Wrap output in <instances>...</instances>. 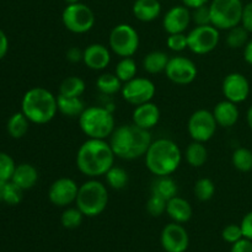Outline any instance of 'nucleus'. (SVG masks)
Masks as SVG:
<instances>
[{
	"label": "nucleus",
	"instance_id": "f257e3e1",
	"mask_svg": "<svg viewBox=\"0 0 252 252\" xmlns=\"http://www.w3.org/2000/svg\"><path fill=\"white\" fill-rule=\"evenodd\" d=\"M116 155L110 142L105 139L88 138L76 152V167L84 176L97 179L115 165Z\"/></svg>",
	"mask_w": 252,
	"mask_h": 252
},
{
	"label": "nucleus",
	"instance_id": "f03ea898",
	"mask_svg": "<svg viewBox=\"0 0 252 252\" xmlns=\"http://www.w3.org/2000/svg\"><path fill=\"white\" fill-rule=\"evenodd\" d=\"M150 130L143 129L134 123L116 127L110 137V145L116 158L135 160L143 158L152 144Z\"/></svg>",
	"mask_w": 252,
	"mask_h": 252
},
{
	"label": "nucleus",
	"instance_id": "7ed1b4c3",
	"mask_svg": "<svg viewBox=\"0 0 252 252\" xmlns=\"http://www.w3.org/2000/svg\"><path fill=\"white\" fill-rule=\"evenodd\" d=\"M147 169L159 176H171L182 162V152L177 143L167 138L153 140L144 155Z\"/></svg>",
	"mask_w": 252,
	"mask_h": 252
},
{
	"label": "nucleus",
	"instance_id": "20e7f679",
	"mask_svg": "<svg viewBox=\"0 0 252 252\" xmlns=\"http://www.w3.org/2000/svg\"><path fill=\"white\" fill-rule=\"evenodd\" d=\"M21 112L34 125H47L58 112L57 96L48 89L36 86L25 93L21 101Z\"/></svg>",
	"mask_w": 252,
	"mask_h": 252
},
{
	"label": "nucleus",
	"instance_id": "39448f33",
	"mask_svg": "<svg viewBox=\"0 0 252 252\" xmlns=\"http://www.w3.org/2000/svg\"><path fill=\"white\" fill-rule=\"evenodd\" d=\"M81 132L91 139H107L116 129V121L110 108L89 106L78 118Z\"/></svg>",
	"mask_w": 252,
	"mask_h": 252
},
{
	"label": "nucleus",
	"instance_id": "423d86ee",
	"mask_svg": "<svg viewBox=\"0 0 252 252\" xmlns=\"http://www.w3.org/2000/svg\"><path fill=\"white\" fill-rule=\"evenodd\" d=\"M76 208L84 217L94 218L105 212L108 204V191L106 185L96 179H90L79 186Z\"/></svg>",
	"mask_w": 252,
	"mask_h": 252
},
{
	"label": "nucleus",
	"instance_id": "0eeeda50",
	"mask_svg": "<svg viewBox=\"0 0 252 252\" xmlns=\"http://www.w3.org/2000/svg\"><path fill=\"white\" fill-rule=\"evenodd\" d=\"M212 25L228 31L241 24L244 4L241 0H212L209 2Z\"/></svg>",
	"mask_w": 252,
	"mask_h": 252
},
{
	"label": "nucleus",
	"instance_id": "6e6552de",
	"mask_svg": "<svg viewBox=\"0 0 252 252\" xmlns=\"http://www.w3.org/2000/svg\"><path fill=\"white\" fill-rule=\"evenodd\" d=\"M140 38L137 30L129 24H118L111 30L108 47L120 58L133 57L139 48Z\"/></svg>",
	"mask_w": 252,
	"mask_h": 252
},
{
	"label": "nucleus",
	"instance_id": "1a4fd4ad",
	"mask_svg": "<svg viewBox=\"0 0 252 252\" xmlns=\"http://www.w3.org/2000/svg\"><path fill=\"white\" fill-rule=\"evenodd\" d=\"M95 14L84 2L66 5L62 12V22L69 32L75 34L88 33L95 26Z\"/></svg>",
	"mask_w": 252,
	"mask_h": 252
},
{
	"label": "nucleus",
	"instance_id": "9d476101",
	"mask_svg": "<svg viewBox=\"0 0 252 252\" xmlns=\"http://www.w3.org/2000/svg\"><path fill=\"white\" fill-rule=\"evenodd\" d=\"M220 41V31L213 25L194 26L187 33L189 49L197 56H206L218 47Z\"/></svg>",
	"mask_w": 252,
	"mask_h": 252
},
{
	"label": "nucleus",
	"instance_id": "9b49d317",
	"mask_svg": "<svg viewBox=\"0 0 252 252\" xmlns=\"http://www.w3.org/2000/svg\"><path fill=\"white\" fill-rule=\"evenodd\" d=\"M217 121L214 118L213 112L208 110H197L189 116L187 122V132L192 140L201 143H207L216 135Z\"/></svg>",
	"mask_w": 252,
	"mask_h": 252
},
{
	"label": "nucleus",
	"instance_id": "f8f14e48",
	"mask_svg": "<svg viewBox=\"0 0 252 252\" xmlns=\"http://www.w3.org/2000/svg\"><path fill=\"white\" fill-rule=\"evenodd\" d=\"M123 100L129 105L139 106L150 102L157 94V86L150 79L143 76H135L132 80L123 84L122 90Z\"/></svg>",
	"mask_w": 252,
	"mask_h": 252
},
{
	"label": "nucleus",
	"instance_id": "ddd939ff",
	"mask_svg": "<svg viewBox=\"0 0 252 252\" xmlns=\"http://www.w3.org/2000/svg\"><path fill=\"white\" fill-rule=\"evenodd\" d=\"M165 75L175 85L186 86L193 83L198 75V69L192 59L184 56H175L169 59Z\"/></svg>",
	"mask_w": 252,
	"mask_h": 252
},
{
	"label": "nucleus",
	"instance_id": "4468645a",
	"mask_svg": "<svg viewBox=\"0 0 252 252\" xmlns=\"http://www.w3.org/2000/svg\"><path fill=\"white\" fill-rule=\"evenodd\" d=\"M79 186L70 177L57 179L48 189V199L53 206L65 208L76 201Z\"/></svg>",
	"mask_w": 252,
	"mask_h": 252
},
{
	"label": "nucleus",
	"instance_id": "2eb2a0df",
	"mask_svg": "<svg viewBox=\"0 0 252 252\" xmlns=\"http://www.w3.org/2000/svg\"><path fill=\"white\" fill-rule=\"evenodd\" d=\"M160 243L166 252H186L189 245V236L181 224L174 221L164 226Z\"/></svg>",
	"mask_w": 252,
	"mask_h": 252
},
{
	"label": "nucleus",
	"instance_id": "dca6fc26",
	"mask_svg": "<svg viewBox=\"0 0 252 252\" xmlns=\"http://www.w3.org/2000/svg\"><path fill=\"white\" fill-rule=\"evenodd\" d=\"M221 91L225 100L238 105L248 100L250 95V83L241 73H230L224 78Z\"/></svg>",
	"mask_w": 252,
	"mask_h": 252
},
{
	"label": "nucleus",
	"instance_id": "f3484780",
	"mask_svg": "<svg viewBox=\"0 0 252 252\" xmlns=\"http://www.w3.org/2000/svg\"><path fill=\"white\" fill-rule=\"evenodd\" d=\"M191 22V9L184 4L170 7L162 17V27L169 34L185 33Z\"/></svg>",
	"mask_w": 252,
	"mask_h": 252
},
{
	"label": "nucleus",
	"instance_id": "a211bd4d",
	"mask_svg": "<svg viewBox=\"0 0 252 252\" xmlns=\"http://www.w3.org/2000/svg\"><path fill=\"white\" fill-rule=\"evenodd\" d=\"M83 63L95 71L105 70L111 63V49L102 43H91L83 49Z\"/></svg>",
	"mask_w": 252,
	"mask_h": 252
},
{
	"label": "nucleus",
	"instance_id": "6ab92c4d",
	"mask_svg": "<svg viewBox=\"0 0 252 252\" xmlns=\"http://www.w3.org/2000/svg\"><path fill=\"white\" fill-rule=\"evenodd\" d=\"M160 117H161L160 108L152 101L143 103V105L135 106L132 113L133 123L138 126V127L147 130H150L154 127H157L160 121Z\"/></svg>",
	"mask_w": 252,
	"mask_h": 252
},
{
	"label": "nucleus",
	"instance_id": "aec40b11",
	"mask_svg": "<svg viewBox=\"0 0 252 252\" xmlns=\"http://www.w3.org/2000/svg\"><path fill=\"white\" fill-rule=\"evenodd\" d=\"M212 112L216 118L217 125L223 128H230L235 126L240 117L238 105L229 100H223L217 103Z\"/></svg>",
	"mask_w": 252,
	"mask_h": 252
},
{
	"label": "nucleus",
	"instance_id": "412c9836",
	"mask_svg": "<svg viewBox=\"0 0 252 252\" xmlns=\"http://www.w3.org/2000/svg\"><path fill=\"white\" fill-rule=\"evenodd\" d=\"M166 214L175 223L184 224L192 218L193 211L189 201L180 196H175L167 201Z\"/></svg>",
	"mask_w": 252,
	"mask_h": 252
},
{
	"label": "nucleus",
	"instance_id": "4be33fe9",
	"mask_svg": "<svg viewBox=\"0 0 252 252\" xmlns=\"http://www.w3.org/2000/svg\"><path fill=\"white\" fill-rule=\"evenodd\" d=\"M132 12L139 21L152 22L161 14V4L159 0H135L133 2Z\"/></svg>",
	"mask_w": 252,
	"mask_h": 252
},
{
	"label": "nucleus",
	"instance_id": "5701e85b",
	"mask_svg": "<svg viewBox=\"0 0 252 252\" xmlns=\"http://www.w3.org/2000/svg\"><path fill=\"white\" fill-rule=\"evenodd\" d=\"M38 177L39 175L36 167L31 164L24 162V164L16 165V169H15L14 175L11 177V181L15 185H17L20 189L26 191V189H31L32 187L36 186Z\"/></svg>",
	"mask_w": 252,
	"mask_h": 252
},
{
	"label": "nucleus",
	"instance_id": "b1692460",
	"mask_svg": "<svg viewBox=\"0 0 252 252\" xmlns=\"http://www.w3.org/2000/svg\"><path fill=\"white\" fill-rule=\"evenodd\" d=\"M169 54L164 51H152L143 58V69L148 74H160L165 71L169 63Z\"/></svg>",
	"mask_w": 252,
	"mask_h": 252
},
{
	"label": "nucleus",
	"instance_id": "393cba45",
	"mask_svg": "<svg viewBox=\"0 0 252 252\" xmlns=\"http://www.w3.org/2000/svg\"><path fill=\"white\" fill-rule=\"evenodd\" d=\"M58 112L69 118H79V116L85 110V103L81 97H68V96H57Z\"/></svg>",
	"mask_w": 252,
	"mask_h": 252
},
{
	"label": "nucleus",
	"instance_id": "a878e982",
	"mask_svg": "<svg viewBox=\"0 0 252 252\" xmlns=\"http://www.w3.org/2000/svg\"><path fill=\"white\" fill-rule=\"evenodd\" d=\"M185 158L189 166L192 167H202L207 162L208 159V150H207L204 143L192 140L186 148Z\"/></svg>",
	"mask_w": 252,
	"mask_h": 252
},
{
	"label": "nucleus",
	"instance_id": "bb28decb",
	"mask_svg": "<svg viewBox=\"0 0 252 252\" xmlns=\"http://www.w3.org/2000/svg\"><path fill=\"white\" fill-rule=\"evenodd\" d=\"M177 191H179V187L171 176H159L153 182L152 193L158 194L166 201L177 196Z\"/></svg>",
	"mask_w": 252,
	"mask_h": 252
},
{
	"label": "nucleus",
	"instance_id": "cd10ccee",
	"mask_svg": "<svg viewBox=\"0 0 252 252\" xmlns=\"http://www.w3.org/2000/svg\"><path fill=\"white\" fill-rule=\"evenodd\" d=\"M123 83L116 74L103 73L96 80V88L102 95L112 96L122 90Z\"/></svg>",
	"mask_w": 252,
	"mask_h": 252
},
{
	"label": "nucleus",
	"instance_id": "c85d7f7f",
	"mask_svg": "<svg viewBox=\"0 0 252 252\" xmlns=\"http://www.w3.org/2000/svg\"><path fill=\"white\" fill-rule=\"evenodd\" d=\"M85 90V81L76 75L68 76L59 85V95L68 96V97H81Z\"/></svg>",
	"mask_w": 252,
	"mask_h": 252
},
{
	"label": "nucleus",
	"instance_id": "c756f323",
	"mask_svg": "<svg viewBox=\"0 0 252 252\" xmlns=\"http://www.w3.org/2000/svg\"><path fill=\"white\" fill-rule=\"evenodd\" d=\"M30 123L31 122L29 121V118L21 111L14 113L7 121V133L14 139H20V138L25 137L26 133L29 132Z\"/></svg>",
	"mask_w": 252,
	"mask_h": 252
},
{
	"label": "nucleus",
	"instance_id": "7c9ffc66",
	"mask_svg": "<svg viewBox=\"0 0 252 252\" xmlns=\"http://www.w3.org/2000/svg\"><path fill=\"white\" fill-rule=\"evenodd\" d=\"M138 66L134 59L132 57H127V58H121L120 62L117 63L115 68V74L118 76L123 84L127 81L132 80L137 76Z\"/></svg>",
	"mask_w": 252,
	"mask_h": 252
},
{
	"label": "nucleus",
	"instance_id": "2f4dec72",
	"mask_svg": "<svg viewBox=\"0 0 252 252\" xmlns=\"http://www.w3.org/2000/svg\"><path fill=\"white\" fill-rule=\"evenodd\" d=\"M107 186L113 189H123L128 185L129 176H128L127 170L121 166L113 165L105 175Z\"/></svg>",
	"mask_w": 252,
	"mask_h": 252
},
{
	"label": "nucleus",
	"instance_id": "473e14b6",
	"mask_svg": "<svg viewBox=\"0 0 252 252\" xmlns=\"http://www.w3.org/2000/svg\"><path fill=\"white\" fill-rule=\"evenodd\" d=\"M249 33L250 32L243 26V25H238V26L233 27V29L228 30V34H226V46L231 49H239L246 46L249 42Z\"/></svg>",
	"mask_w": 252,
	"mask_h": 252
},
{
	"label": "nucleus",
	"instance_id": "72a5a7b5",
	"mask_svg": "<svg viewBox=\"0 0 252 252\" xmlns=\"http://www.w3.org/2000/svg\"><path fill=\"white\" fill-rule=\"evenodd\" d=\"M231 162L238 171L249 172L252 170V150L238 148L231 155Z\"/></svg>",
	"mask_w": 252,
	"mask_h": 252
},
{
	"label": "nucleus",
	"instance_id": "f704fd0d",
	"mask_svg": "<svg viewBox=\"0 0 252 252\" xmlns=\"http://www.w3.org/2000/svg\"><path fill=\"white\" fill-rule=\"evenodd\" d=\"M193 192L198 201H211L216 194V185L208 177H202V179L197 180L196 184H194Z\"/></svg>",
	"mask_w": 252,
	"mask_h": 252
},
{
	"label": "nucleus",
	"instance_id": "c9c22d12",
	"mask_svg": "<svg viewBox=\"0 0 252 252\" xmlns=\"http://www.w3.org/2000/svg\"><path fill=\"white\" fill-rule=\"evenodd\" d=\"M84 214L79 211L78 208H66L61 216V223L65 229L73 230V229L79 228L83 223Z\"/></svg>",
	"mask_w": 252,
	"mask_h": 252
},
{
	"label": "nucleus",
	"instance_id": "e433bc0d",
	"mask_svg": "<svg viewBox=\"0 0 252 252\" xmlns=\"http://www.w3.org/2000/svg\"><path fill=\"white\" fill-rule=\"evenodd\" d=\"M15 169H16V164H15L14 159L6 153L0 152V180L11 181Z\"/></svg>",
	"mask_w": 252,
	"mask_h": 252
},
{
	"label": "nucleus",
	"instance_id": "4c0bfd02",
	"mask_svg": "<svg viewBox=\"0 0 252 252\" xmlns=\"http://www.w3.org/2000/svg\"><path fill=\"white\" fill-rule=\"evenodd\" d=\"M167 201L158 194L152 193L147 202V211L152 217H160L166 212Z\"/></svg>",
	"mask_w": 252,
	"mask_h": 252
},
{
	"label": "nucleus",
	"instance_id": "58836bf2",
	"mask_svg": "<svg viewBox=\"0 0 252 252\" xmlns=\"http://www.w3.org/2000/svg\"><path fill=\"white\" fill-rule=\"evenodd\" d=\"M22 192H24V189H20L12 181H9L5 187L2 202H5L9 206H17L22 201Z\"/></svg>",
	"mask_w": 252,
	"mask_h": 252
},
{
	"label": "nucleus",
	"instance_id": "ea45409f",
	"mask_svg": "<svg viewBox=\"0 0 252 252\" xmlns=\"http://www.w3.org/2000/svg\"><path fill=\"white\" fill-rule=\"evenodd\" d=\"M191 19L194 26H206V25H212L211 19V9L208 5H202V6L196 7L191 10Z\"/></svg>",
	"mask_w": 252,
	"mask_h": 252
},
{
	"label": "nucleus",
	"instance_id": "a19ab883",
	"mask_svg": "<svg viewBox=\"0 0 252 252\" xmlns=\"http://www.w3.org/2000/svg\"><path fill=\"white\" fill-rule=\"evenodd\" d=\"M166 46L170 51L176 52H184L185 49H189V44H187V34L186 33H171L167 36L166 38Z\"/></svg>",
	"mask_w": 252,
	"mask_h": 252
},
{
	"label": "nucleus",
	"instance_id": "79ce46f5",
	"mask_svg": "<svg viewBox=\"0 0 252 252\" xmlns=\"http://www.w3.org/2000/svg\"><path fill=\"white\" fill-rule=\"evenodd\" d=\"M221 238L224 241L229 244H235L236 241H239L240 239L244 238L243 230H241L240 225H236V224H229L221 231Z\"/></svg>",
	"mask_w": 252,
	"mask_h": 252
},
{
	"label": "nucleus",
	"instance_id": "37998d69",
	"mask_svg": "<svg viewBox=\"0 0 252 252\" xmlns=\"http://www.w3.org/2000/svg\"><path fill=\"white\" fill-rule=\"evenodd\" d=\"M250 33H252V1L244 5L243 16H241V24Z\"/></svg>",
	"mask_w": 252,
	"mask_h": 252
},
{
	"label": "nucleus",
	"instance_id": "c03bdc74",
	"mask_svg": "<svg viewBox=\"0 0 252 252\" xmlns=\"http://www.w3.org/2000/svg\"><path fill=\"white\" fill-rule=\"evenodd\" d=\"M241 230H243L244 238L252 240V212H249L248 214H245V217L241 220Z\"/></svg>",
	"mask_w": 252,
	"mask_h": 252
},
{
	"label": "nucleus",
	"instance_id": "a18cd8bd",
	"mask_svg": "<svg viewBox=\"0 0 252 252\" xmlns=\"http://www.w3.org/2000/svg\"><path fill=\"white\" fill-rule=\"evenodd\" d=\"M230 252H252V240L243 238L231 246Z\"/></svg>",
	"mask_w": 252,
	"mask_h": 252
},
{
	"label": "nucleus",
	"instance_id": "49530a36",
	"mask_svg": "<svg viewBox=\"0 0 252 252\" xmlns=\"http://www.w3.org/2000/svg\"><path fill=\"white\" fill-rule=\"evenodd\" d=\"M83 53L84 51H81L78 47H70L65 53L66 61H69L70 63H79V62H83Z\"/></svg>",
	"mask_w": 252,
	"mask_h": 252
},
{
	"label": "nucleus",
	"instance_id": "de8ad7c7",
	"mask_svg": "<svg viewBox=\"0 0 252 252\" xmlns=\"http://www.w3.org/2000/svg\"><path fill=\"white\" fill-rule=\"evenodd\" d=\"M9 51V39H7L6 33L0 29V59L4 58Z\"/></svg>",
	"mask_w": 252,
	"mask_h": 252
},
{
	"label": "nucleus",
	"instance_id": "09e8293b",
	"mask_svg": "<svg viewBox=\"0 0 252 252\" xmlns=\"http://www.w3.org/2000/svg\"><path fill=\"white\" fill-rule=\"evenodd\" d=\"M182 4L189 9H196V7L202 6V5H208L212 0H181Z\"/></svg>",
	"mask_w": 252,
	"mask_h": 252
},
{
	"label": "nucleus",
	"instance_id": "8fccbe9b",
	"mask_svg": "<svg viewBox=\"0 0 252 252\" xmlns=\"http://www.w3.org/2000/svg\"><path fill=\"white\" fill-rule=\"evenodd\" d=\"M244 59L249 65H252V38L249 39L246 46L244 47Z\"/></svg>",
	"mask_w": 252,
	"mask_h": 252
},
{
	"label": "nucleus",
	"instance_id": "3c124183",
	"mask_svg": "<svg viewBox=\"0 0 252 252\" xmlns=\"http://www.w3.org/2000/svg\"><path fill=\"white\" fill-rule=\"evenodd\" d=\"M7 182L9 181H1V180H0V202H2V198H4L5 187H6Z\"/></svg>",
	"mask_w": 252,
	"mask_h": 252
},
{
	"label": "nucleus",
	"instance_id": "603ef678",
	"mask_svg": "<svg viewBox=\"0 0 252 252\" xmlns=\"http://www.w3.org/2000/svg\"><path fill=\"white\" fill-rule=\"evenodd\" d=\"M246 121H248L249 127H250V129L252 130V105L248 110V113H246Z\"/></svg>",
	"mask_w": 252,
	"mask_h": 252
},
{
	"label": "nucleus",
	"instance_id": "864d4df0",
	"mask_svg": "<svg viewBox=\"0 0 252 252\" xmlns=\"http://www.w3.org/2000/svg\"><path fill=\"white\" fill-rule=\"evenodd\" d=\"M66 5H70V4H76V2H80V0H63Z\"/></svg>",
	"mask_w": 252,
	"mask_h": 252
}]
</instances>
